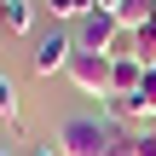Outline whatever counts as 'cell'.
Segmentation results:
<instances>
[{
  "label": "cell",
  "instance_id": "obj_1",
  "mask_svg": "<svg viewBox=\"0 0 156 156\" xmlns=\"http://www.w3.org/2000/svg\"><path fill=\"white\" fill-rule=\"evenodd\" d=\"M116 139H122V127L116 122H98V116H69L58 127V151L64 156H110Z\"/></svg>",
  "mask_w": 156,
  "mask_h": 156
},
{
  "label": "cell",
  "instance_id": "obj_2",
  "mask_svg": "<svg viewBox=\"0 0 156 156\" xmlns=\"http://www.w3.org/2000/svg\"><path fill=\"white\" fill-rule=\"evenodd\" d=\"M64 75H69L75 93H87V98H110V93H116V75H110V58H104V52H81V46H75V58H69Z\"/></svg>",
  "mask_w": 156,
  "mask_h": 156
},
{
  "label": "cell",
  "instance_id": "obj_3",
  "mask_svg": "<svg viewBox=\"0 0 156 156\" xmlns=\"http://www.w3.org/2000/svg\"><path fill=\"white\" fill-rule=\"evenodd\" d=\"M104 116H110V122H151L156 116V69H145V81H139L133 93L104 98Z\"/></svg>",
  "mask_w": 156,
  "mask_h": 156
},
{
  "label": "cell",
  "instance_id": "obj_4",
  "mask_svg": "<svg viewBox=\"0 0 156 156\" xmlns=\"http://www.w3.org/2000/svg\"><path fill=\"white\" fill-rule=\"evenodd\" d=\"M69 58H75V35L46 29V35L35 41V52H29V69H35V75H58V69H69Z\"/></svg>",
  "mask_w": 156,
  "mask_h": 156
},
{
  "label": "cell",
  "instance_id": "obj_5",
  "mask_svg": "<svg viewBox=\"0 0 156 156\" xmlns=\"http://www.w3.org/2000/svg\"><path fill=\"white\" fill-rule=\"evenodd\" d=\"M116 41H122V17L104 12V6H98L93 17H81V29H75V46H81V52H104V58H110Z\"/></svg>",
  "mask_w": 156,
  "mask_h": 156
},
{
  "label": "cell",
  "instance_id": "obj_6",
  "mask_svg": "<svg viewBox=\"0 0 156 156\" xmlns=\"http://www.w3.org/2000/svg\"><path fill=\"white\" fill-rule=\"evenodd\" d=\"M145 69L151 64H139V58H110V75H116V93H133L139 81H145ZM110 93V98H116Z\"/></svg>",
  "mask_w": 156,
  "mask_h": 156
},
{
  "label": "cell",
  "instance_id": "obj_7",
  "mask_svg": "<svg viewBox=\"0 0 156 156\" xmlns=\"http://www.w3.org/2000/svg\"><path fill=\"white\" fill-rule=\"evenodd\" d=\"M0 23H6L12 35H23V29L35 23V6H29V0H0Z\"/></svg>",
  "mask_w": 156,
  "mask_h": 156
},
{
  "label": "cell",
  "instance_id": "obj_8",
  "mask_svg": "<svg viewBox=\"0 0 156 156\" xmlns=\"http://www.w3.org/2000/svg\"><path fill=\"white\" fill-rule=\"evenodd\" d=\"M0 116H6V127H23V104H17V81L0 69Z\"/></svg>",
  "mask_w": 156,
  "mask_h": 156
},
{
  "label": "cell",
  "instance_id": "obj_9",
  "mask_svg": "<svg viewBox=\"0 0 156 156\" xmlns=\"http://www.w3.org/2000/svg\"><path fill=\"white\" fill-rule=\"evenodd\" d=\"M46 12H52L58 23H81V17L98 12V0H46Z\"/></svg>",
  "mask_w": 156,
  "mask_h": 156
},
{
  "label": "cell",
  "instance_id": "obj_10",
  "mask_svg": "<svg viewBox=\"0 0 156 156\" xmlns=\"http://www.w3.org/2000/svg\"><path fill=\"white\" fill-rule=\"evenodd\" d=\"M29 156H64V151H58V145L46 139V145H35V151H29Z\"/></svg>",
  "mask_w": 156,
  "mask_h": 156
},
{
  "label": "cell",
  "instance_id": "obj_11",
  "mask_svg": "<svg viewBox=\"0 0 156 156\" xmlns=\"http://www.w3.org/2000/svg\"><path fill=\"white\" fill-rule=\"evenodd\" d=\"M0 156H12V151H6V145H0Z\"/></svg>",
  "mask_w": 156,
  "mask_h": 156
},
{
  "label": "cell",
  "instance_id": "obj_12",
  "mask_svg": "<svg viewBox=\"0 0 156 156\" xmlns=\"http://www.w3.org/2000/svg\"><path fill=\"white\" fill-rule=\"evenodd\" d=\"M151 69H156V64H151Z\"/></svg>",
  "mask_w": 156,
  "mask_h": 156
}]
</instances>
